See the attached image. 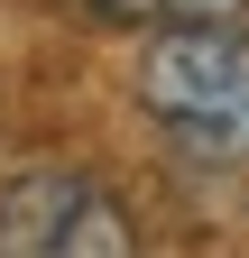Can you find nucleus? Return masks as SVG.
Listing matches in <instances>:
<instances>
[{
    "mask_svg": "<svg viewBox=\"0 0 249 258\" xmlns=\"http://www.w3.org/2000/svg\"><path fill=\"white\" fill-rule=\"evenodd\" d=\"M139 111L184 157L249 166V28H175L139 46Z\"/></svg>",
    "mask_w": 249,
    "mask_h": 258,
    "instance_id": "f257e3e1",
    "label": "nucleus"
},
{
    "mask_svg": "<svg viewBox=\"0 0 249 258\" xmlns=\"http://www.w3.org/2000/svg\"><path fill=\"white\" fill-rule=\"evenodd\" d=\"M0 258H139V221L83 166H19L0 184Z\"/></svg>",
    "mask_w": 249,
    "mask_h": 258,
    "instance_id": "f03ea898",
    "label": "nucleus"
},
{
    "mask_svg": "<svg viewBox=\"0 0 249 258\" xmlns=\"http://www.w3.org/2000/svg\"><path fill=\"white\" fill-rule=\"evenodd\" d=\"M92 28H139V37H175V28H249V0H65Z\"/></svg>",
    "mask_w": 249,
    "mask_h": 258,
    "instance_id": "7ed1b4c3",
    "label": "nucleus"
}]
</instances>
